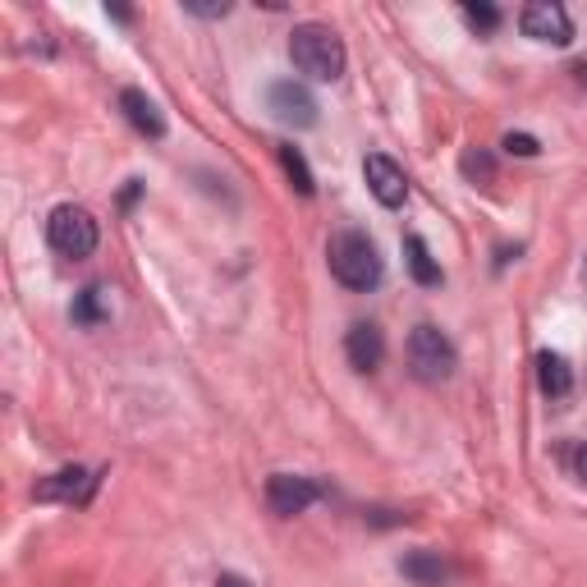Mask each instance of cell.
<instances>
[{"label": "cell", "instance_id": "12", "mask_svg": "<svg viewBox=\"0 0 587 587\" xmlns=\"http://www.w3.org/2000/svg\"><path fill=\"white\" fill-rule=\"evenodd\" d=\"M537 382H541V390L547 395H570L574 390V372H570V363H564V353H537Z\"/></svg>", "mask_w": 587, "mask_h": 587}, {"label": "cell", "instance_id": "13", "mask_svg": "<svg viewBox=\"0 0 587 587\" xmlns=\"http://www.w3.org/2000/svg\"><path fill=\"white\" fill-rule=\"evenodd\" d=\"M404 253H409L413 280L423 285V289H436V285H440V266H436V258H432L427 239H423V235H409V239H404Z\"/></svg>", "mask_w": 587, "mask_h": 587}, {"label": "cell", "instance_id": "22", "mask_svg": "<svg viewBox=\"0 0 587 587\" xmlns=\"http://www.w3.org/2000/svg\"><path fill=\"white\" fill-rule=\"evenodd\" d=\"M138 202V179H129V188H124V207H134Z\"/></svg>", "mask_w": 587, "mask_h": 587}, {"label": "cell", "instance_id": "1", "mask_svg": "<svg viewBox=\"0 0 587 587\" xmlns=\"http://www.w3.org/2000/svg\"><path fill=\"white\" fill-rule=\"evenodd\" d=\"M289 60H294V70L308 74V78H317V83H335L345 74V41L335 28L326 24H299L289 37Z\"/></svg>", "mask_w": 587, "mask_h": 587}, {"label": "cell", "instance_id": "20", "mask_svg": "<svg viewBox=\"0 0 587 587\" xmlns=\"http://www.w3.org/2000/svg\"><path fill=\"white\" fill-rule=\"evenodd\" d=\"M184 10H188V14H202V18H225V14H229L225 0H221V5H198V0H184Z\"/></svg>", "mask_w": 587, "mask_h": 587}, {"label": "cell", "instance_id": "10", "mask_svg": "<svg viewBox=\"0 0 587 587\" xmlns=\"http://www.w3.org/2000/svg\"><path fill=\"white\" fill-rule=\"evenodd\" d=\"M120 111H124V120L134 124L138 134H147V138H165V115H161V107L147 92H138V88H124L120 92Z\"/></svg>", "mask_w": 587, "mask_h": 587}, {"label": "cell", "instance_id": "19", "mask_svg": "<svg viewBox=\"0 0 587 587\" xmlns=\"http://www.w3.org/2000/svg\"><path fill=\"white\" fill-rule=\"evenodd\" d=\"M505 152H514V157H537L541 147H537L533 134H505Z\"/></svg>", "mask_w": 587, "mask_h": 587}, {"label": "cell", "instance_id": "15", "mask_svg": "<svg viewBox=\"0 0 587 587\" xmlns=\"http://www.w3.org/2000/svg\"><path fill=\"white\" fill-rule=\"evenodd\" d=\"M280 165H285L289 184L299 188L303 198H312V193H317V179H312V171H308V161H303V152H299V147H280Z\"/></svg>", "mask_w": 587, "mask_h": 587}, {"label": "cell", "instance_id": "11", "mask_svg": "<svg viewBox=\"0 0 587 587\" xmlns=\"http://www.w3.org/2000/svg\"><path fill=\"white\" fill-rule=\"evenodd\" d=\"M92 487H97V477L92 473H83V469H60V473H51L41 487L33 491L37 500H88L92 496Z\"/></svg>", "mask_w": 587, "mask_h": 587}, {"label": "cell", "instance_id": "14", "mask_svg": "<svg viewBox=\"0 0 587 587\" xmlns=\"http://www.w3.org/2000/svg\"><path fill=\"white\" fill-rule=\"evenodd\" d=\"M400 570H404L417 587H440V583H446V564H440L432 551H413V555H404V560H400Z\"/></svg>", "mask_w": 587, "mask_h": 587}, {"label": "cell", "instance_id": "16", "mask_svg": "<svg viewBox=\"0 0 587 587\" xmlns=\"http://www.w3.org/2000/svg\"><path fill=\"white\" fill-rule=\"evenodd\" d=\"M101 294H107L101 285H88V289H83L78 299H74V322H78V326H97V322H107V303H101Z\"/></svg>", "mask_w": 587, "mask_h": 587}, {"label": "cell", "instance_id": "5", "mask_svg": "<svg viewBox=\"0 0 587 587\" xmlns=\"http://www.w3.org/2000/svg\"><path fill=\"white\" fill-rule=\"evenodd\" d=\"M266 111L276 115L280 124H294V129H312L317 124V101H312V92L303 88V83H271L266 88Z\"/></svg>", "mask_w": 587, "mask_h": 587}, {"label": "cell", "instance_id": "2", "mask_svg": "<svg viewBox=\"0 0 587 587\" xmlns=\"http://www.w3.org/2000/svg\"><path fill=\"white\" fill-rule=\"evenodd\" d=\"M326 258H330V276L340 280L345 289H353V294L376 289V285H382V276H386L376 243H372L367 235H359V229H345V235H335L330 248H326Z\"/></svg>", "mask_w": 587, "mask_h": 587}, {"label": "cell", "instance_id": "6", "mask_svg": "<svg viewBox=\"0 0 587 587\" xmlns=\"http://www.w3.org/2000/svg\"><path fill=\"white\" fill-rule=\"evenodd\" d=\"M519 28L533 41H551V47H570L574 41V18L564 5H555V0H533V5L523 10Z\"/></svg>", "mask_w": 587, "mask_h": 587}, {"label": "cell", "instance_id": "4", "mask_svg": "<svg viewBox=\"0 0 587 587\" xmlns=\"http://www.w3.org/2000/svg\"><path fill=\"white\" fill-rule=\"evenodd\" d=\"M47 243L60 258H92L97 253V221L74 202H60L47 221Z\"/></svg>", "mask_w": 587, "mask_h": 587}, {"label": "cell", "instance_id": "24", "mask_svg": "<svg viewBox=\"0 0 587 587\" xmlns=\"http://www.w3.org/2000/svg\"><path fill=\"white\" fill-rule=\"evenodd\" d=\"M574 74H578V83H583V88H587V60H583V65H578Z\"/></svg>", "mask_w": 587, "mask_h": 587}, {"label": "cell", "instance_id": "18", "mask_svg": "<svg viewBox=\"0 0 587 587\" xmlns=\"http://www.w3.org/2000/svg\"><path fill=\"white\" fill-rule=\"evenodd\" d=\"M459 171H464L469 179H491V175H496V165H491V157H487V152H477V147H469L464 161H459Z\"/></svg>", "mask_w": 587, "mask_h": 587}, {"label": "cell", "instance_id": "3", "mask_svg": "<svg viewBox=\"0 0 587 587\" xmlns=\"http://www.w3.org/2000/svg\"><path fill=\"white\" fill-rule=\"evenodd\" d=\"M409 367H413L417 382H427V386L450 382L454 367H459V353L450 345V335L436 330L432 322L413 326V335H409Z\"/></svg>", "mask_w": 587, "mask_h": 587}, {"label": "cell", "instance_id": "23", "mask_svg": "<svg viewBox=\"0 0 587 587\" xmlns=\"http://www.w3.org/2000/svg\"><path fill=\"white\" fill-rule=\"evenodd\" d=\"M574 464H578V477H583V482H587V446H583V450H578V459H574Z\"/></svg>", "mask_w": 587, "mask_h": 587}, {"label": "cell", "instance_id": "8", "mask_svg": "<svg viewBox=\"0 0 587 587\" xmlns=\"http://www.w3.org/2000/svg\"><path fill=\"white\" fill-rule=\"evenodd\" d=\"M363 175H367V188L376 193V202H382V207H404L409 179H404V171H400V165H395L386 152H372V157L363 161Z\"/></svg>", "mask_w": 587, "mask_h": 587}, {"label": "cell", "instance_id": "7", "mask_svg": "<svg viewBox=\"0 0 587 587\" xmlns=\"http://www.w3.org/2000/svg\"><path fill=\"white\" fill-rule=\"evenodd\" d=\"M317 496H322V487L312 477H299V473H271L266 477V505H271V514H280V519L303 514Z\"/></svg>", "mask_w": 587, "mask_h": 587}, {"label": "cell", "instance_id": "9", "mask_svg": "<svg viewBox=\"0 0 587 587\" xmlns=\"http://www.w3.org/2000/svg\"><path fill=\"white\" fill-rule=\"evenodd\" d=\"M345 353H349V363L359 372H376V367H382V359H386L382 330H376L372 322H353L349 335H345Z\"/></svg>", "mask_w": 587, "mask_h": 587}, {"label": "cell", "instance_id": "17", "mask_svg": "<svg viewBox=\"0 0 587 587\" xmlns=\"http://www.w3.org/2000/svg\"><path fill=\"white\" fill-rule=\"evenodd\" d=\"M464 18L477 33H496L500 28V10L496 5H477V0H469V5H464Z\"/></svg>", "mask_w": 587, "mask_h": 587}, {"label": "cell", "instance_id": "21", "mask_svg": "<svg viewBox=\"0 0 587 587\" xmlns=\"http://www.w3.org/2000/svg\"><path fill=\"white\" fill-rule=\"evenodd\" d=\"M216 587H253V583L239 578V574H221V578H216Z\"/></svg>", "mask_w": 587, "mask_h": 587}]
</instances>
